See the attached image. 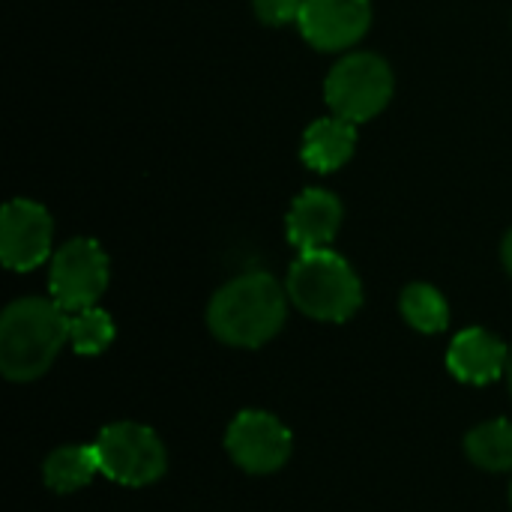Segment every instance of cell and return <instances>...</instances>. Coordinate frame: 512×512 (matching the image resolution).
Listing matches in <instances>:
<instances>
[{
  "mask_svg": "<svg viewBox=\"0 0 512 512\" xmlns=\"http://www.w3.org/2000/svg\"><path fill=\"white\" fill-rule=\"evenodd\" d=\"M288 315L285 288L270 273H246L222 285L207 309L210 333L234 348H261Z\"/></svg>",
  "mask_w": 512,
  "mask_h": 512,
  "instance_id": "cell-1",
  "label": "cell"
},
{
  "mask_svg": "<svg viewBox=\"0 0 512 512\" xmlns=\"http://www.w3.org/2000/svg\"><path fill=\"white\" fill-rule=\"evenodd\" d=\"M69 342L66 309L54 300L24 297L0 318V372L9 381H36Z\"/></svg>",
  "mask_w": 512,
  "mask_h": 512,
  "instance_id": "cell-2",
  "label": "cell"
},
{
  "mask_svg": "<svg viewBox=\"0 0 512 512\" xmlns=\"http://www.w3.org/2000/svg\"><path fill=\"white\" fill-rule=\"evenodd\" d=\"M288 297L303 315L342 324L360 309L363 285L342 255L330 249H309L300 252L288 270Z\"/></svg>",
  "mask_w": 512,
  "mask_h": 512,
  "instance_id": "cell-3",
  "label": "cell"
},
{
  "mask_svg": "<svg viewBox=\"0 0 512 512\" xmlns=\"http://www.w3.org/2000/svg\"><path fill=\"white\" fill-rule=\"evenodd\" d=\"M324 96L336 117L348 123H366L378 111H384V105L390 102L393 72L387 60L378 54H369V51L348 54L330 69Z\"/></svg>",
  "mask_w": 512,
  "mask_h": 512,
  "instance_id": "cell-4",
  "label": "cell"
},
{
  "mask_svg": "<svg viewBox=\"0 0 512 512\" xmlns=\"http://www.w3.org/2000/svg\"><path fill=\"white\" fill-rule=\"evenodd\" d=\"M93 450L99 459V471L120 486H150L168 468L159 435L141 423L105 426Z\"/></svg>",
  "mask_w": 512,
  "mask_h": 512,
  "instance_id": "cell-5",
  "label": "cell"
},
{
  "mask_svg": "<svg viewBox=\"0 0 512 512\" xmlns=\"http://www.w3.org/2000/svg\"><path fill=\"white\" fill-rule=\"evenodd\" d=\"M48 288L51 300L66 312L96 306V300L108 288V255L90 237L69 240L51 261Z\"/></svg>",
  "mask_w": 512,
  "mask_h": 512,
  "instance_id": "cell-6",
  "label": "cell"
},
{
  "mask_svg": "<svg viewBox=\"0 0 512 512\" xmlns=\"http://www.w3.org/2000/svg\"><path fill=\"white\" fill-rule=\"evenodd\" d=\"M225 447L246 474H273L291 456V432L267 411H243L231 420Z\"/></svg>",
  "mask_w": 512,
  "mask_h": 512,
  "instance_id": "cell-7",
  "label": "cell"
},
{
  "mask_svg": "<svg viewBox=\"0 0 512 512\" xmlns=\"http://www.w3.org/2000/svg\"><path fill=\"white\" fill-rule=\"evenodd\" d=\"M54 222L48 210L36 201L15 198L0 216V258L9 270L27 273L39 267L51 252Z\"/></svg>",
  "mask_w": 512,
  "mask_h": 512,
  "instance_id": "cell-8",
  "label": "cell"
},
{
  "mask_svg": "<svg viewBox=\"0 0 512 512\" xmlns=\"http://www.w3.org/2000/svg\"><path fill=\"white\" fill-rule=\"evenodd\" d=\"M300 33L321 51H339L360 42L372 24L369 0H303Z\"/></svg>",
  "mask_w": 512,
  "mask_h": 512,
  "instance_id": "cell-9",
  "label": "cell"
},
{
  "mask_svg": "<svg viewBox=\"0 0 512 512\" xmlns=\"http://www.w3.org/2000/svg\"><path fill=\"white\" fill-rule=\"evenodd\" d=\"M507 360H510V351L504 348V342L483 327L462 330L447 351L450 372L459 381L477 384V387L498 381L507 372Z\"/></svg>",
  "mask_w": 512,
  "mask_h": 512,
  "instance_id": "cell-10",
  "label": "cell"
},
{
  "mask_svg": "<svg viewBox=\"0 0 512 512\" xmlns=\"http://www.w3.org/2000/svg\"><path fill=\"white\" fill-rule=\"evenodd\" d=\"M342 225V204L324 189H306L288 213V240L300 249H327Z\"/></svg>",
  "mask_w": 512,
  "mask_h": 512,
  "instance_id": "cell-11",
  "label": "cell"
},
{
  "mask_svg": "<svg viewBox=\"0 0 512 512\" xmlns=\"http://www.w3.org/2000/svg\"><path fill=\"white\" fill-rule=\"evenodd\" d=\"M354 144H357L354 123H348L342 117H324L306 129L300 156L315 171H336L351 159Z\"/></svg>",
  "mask_w": 512,
  "mask_h": 512,
  "instance_id": "cell-12",
  "label": "cell"
},
{
  "mask_svg": "<svg viewBox=\"0 0 512 512\" xmlns=\"http://www.w3.org/2000/svg\"><path fill=\"white\" fill-rule=\"evenodd\" d=\"M96 471H99V459L93 447H60L42 465L45 486L60 495L84 489L96 477Z\"/></svg>",
  "mask_w": 512,
  "mask_h": 512,
  "instance_id": "cell-13",
  "label": "cell"
},
{
  "mask_svg": "<svg viewBox=\"0 0 512 512\" xmlns=\"http://www.w3.org/2000/svg\"><path fill=\"white\" fill-rule=\"evenodd\" d=\"M465 453L483 471H512V423L492 420L471 429L465 438Z\"/></svg>",
  "mask_w": 512,
  "mask_h": 512,
  "instance_id": "cell-14",
  "label": "cell"
},
{
  "mask_svg": "<svg viewBox=\"0 0 512 512\" xmlns=\"http://www.w3.org/2000/svg\"><path fill=\"white\" fill-rule=\"evenodd\" d=\"M399 306H402L405 321H408L414 330H420V333H441V330H447V324H450L447 300H444L441 291L432 288V285H423V282L408 285V288L402 291Z\"/></svg>",
  "mask_w": 512,
  "mask_h": 512,
  "instance_id": "cell-15",
  "label": "cell"
},
{
  "mask_svg": "<svg viewBox=\"0 0 512 512\" xmlns=\"http://www.w3.org/2000/svg\"><path fill=\"white\" fill-rule=\"evenodd\" d=\"M114 339V321L108 312L90 306L75 312V318H69V342L75 348V354L90 357V354H102Z\"/></svg>",
  "mask_w": 512,
  "mask_h": 512,
  "instance_id": "cell-16",
  "label": "cell"
},
{
  "mask_svg": "<svg viewBox=\"0 0 512 512\" xmlns=\"http://www.w3.org/2000/svg\"><path fill=\"white\" fill-rule=\"evenodd\" d=\"M303 0H255V15L264 24H288L297 21Z\"/></svg>",
  "mask_w": 512,
  "mask_h": 512,
  "instance_id": "cell-17",
  "label": "cell"
},
{
  "mask_svg": "<svg viewBox=\"0 0 512 512\" xmlns=\"http://www.w3.org/2000/svg\"><path fill=\"white\" fill-rule=\"evenodd\" d=\"M504 264H507V270H510L512 276V231L507 234V240H504Z\"/></svg>",
  "mask_w": 512,
  "mask_h": 512,
  "instance_id": "cell-18",
  "label": "cell"
},
{
  "mask_svg": "<svg viewBox=\"0 0 512 512\" xmlns=\"http://www.w3.org/2000/svg\"><path fill=\"white\" fill-rule=\"evenodd\" d=\"M507 378H510V393H512V351H510V360H507Z\"/></svg>",
  "mask_w": 512,
  "mask_h": 512,
  "instance_id": "cell-19",
  "label": "cell"
},
{
  "mask_svg": "<svg viewBox=\"0 0 512 512\" xmlns=\"http://www.w3.org/2000/svg\"><path fill=\"white\" fill-rule=\"evenodd\" d=\"M510 504H512V489H510Z\"/></svg>",
  "mask_w": 512,
  "mask_h": 512,
  "instance_id": "cell-20",
  "label": "cell"
}]
</instances>
